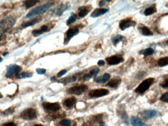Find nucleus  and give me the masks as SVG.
<instances>
[{
  "label": "nucleus",
  "mask_w": 168,
  "mask_h": 126,
  "mask_svg": "<svg viewBox=\"0 0 168 126\" xmlns=\"http://www.w3.org/2000/svg\"><path fill=\"white\" fill-rule=\"evenodd\" d=\"M8 54V52H5L3 54V56H5L7 55Z\"/></svg>",
  "instance_id": "nucleus-44"
},
{
  "label": "nucleus",
  "mask_w": 168,
  "mask_h": 126,
  "mask_svg": "<svg viewBox=\"0 0 168 126\" xmlns=\"http://www.w3.org/2000/svg\"><path fill=\"white\" fill-rule=\"evenodd\" d=\"M139 30L143 35L146 36L153 35V32L147 26H141L139 27Z\"/></svg>",
  "instance_id": "nucleus-24"
},
{
  "label": "nucleus",
  "mask_w": 168,
  "mask_h": 126,
  "mask_svg": "<svg viewBox=\"0 0 168 126\" xmlns=\"http://www.w3.org/2000/svg\"><path fill=\"white\" fill-rule=\"evenodd\" d=\"M3 97V95H2V94L1 93V92H0V99H1V98H2Z\"/></svg>",
  "instance_id": "nucleus-46"
},
{
  "label": "nucleus",
  "mask_w": 168,
  "mask_h": 126,
  "mask_svg": "<svg viewBox=\"0 0 168 126\" xmlns=\"http://www.w3.org/2000/svg\"><path fill=\"white\" fill-rule=\"evenodd\" d=\"M99 68H93L92 70H90V73L89 74L91 76V77H93V76H95L98 73H99Z\"/></svg>",
  "instance_id": "nucleus-33"
},
{
  "label": "nucleus",
  "mask_w": 168,
  "mask_h": 126,
  "mask_svg": "<svg viewBox=\"0 0 168 126\" xmlns=\"http://www.w3.org/2000/svg\"><path fill=\"white\" fill-rule=\"evenodd\" d=\"M33 126H43L42 125H41V124H37V125H34Z\"/></svg>",
  "instance_id": "nucleus-45"
},
{
  "label": "nucleus",
  "mask_w": 168,
  "mask_h": 126,
  "mask_svg": "<svg viewBox=\"0 0 168 126\" xmlns=\"http://www.w3.org/2000/svg\"><path fill=\"white\" fill-rule=\"evenodd\" d=\"M160 100L163 102L168 103V92L163 94L160 98Z\"/></svg>",
  "instance_id": "nucleus-34"
},
{
  "label": "nucleus",
  "mask_w": 168,
  "mask_h": 126,
  "mask_svg": "<svg viewBox=\"0 0 168 126\" xmlns=\"http://www.w3.org/2000/svg\"><path fill=\"white\" fill-rule=\"evenodd\" d=\"M76 102V99L75 97H72L65 99V100H64L63 104L67 108H71L75 104Z\"/></svg>",
  "instance_id": "nucleus-19"
},
{
  "label": "nucleus",
  "mask_w": 168,
  "mask_h": 126,
  "mask_svg": "<svg viewBox=\"0 0 168 126\" xmlns=\"http://www.w3.org/2000/svg\"><path fill=\"white\" fill-rule=\"evenodd\" d=\"M166 43H167V44H168V40H167V42H166Z\"/></svg>",
  "instance_id": "nucleus-48"
},
{
  "label": "nucleus",
  "mask_w": 168,
  "mask_h": 126,
  "mask_svg": "<svg viewBox=\"0 0 168 126\" xmlns=\"http://www.w3.org/2000/svg\"><path fill=\"white\" fill-rule=\"evenodd\" d=\"M2 126H16V125L14 122H9L4 124Z\"/></svg>",
  "instance_id": "nucleus-39"
},
{
  "label": "nucleus",
  "mask_w": 168,
  "mask_h": 126,
  "mask_svg": "<svg viewBox=\"0 0 168 126\" xmlns=\"http://www.w3.org/2000/svg\"><path fill=\"white\" fill-rule=\"evenodd\" d=\"M43 109L47 113H54L59 111L61 107L58 102L56 103H49L44 102L42 104Z\"/></svg>",
  "instance_id": "nucleus-5"
},
{
  "label": "nucleus",
  "mask_w": 168,
  "mask_h": 126,
  "mask_svg": "<svg viewBox=\"0 0 168 126\" xmlns=\"http://www.w3.org/2000/svg\"><path fill=\"white\" fill-rule=\"evenodd\" d=\"M100 126H108L107 125H106L104 123H100Z\"/></svg>",
  "instance_id": "nucleus-43"
},
{
  "label": "nucleus",
  "mask_w": 168,
  "mask_h": 126,
  "mask_svg": "<svg viewBox=\"0 0 168 126\" xmlns=\"http://www.w3.org/2000/svg\"><path fill=\"white\" fill-rule=\"evenodd\" d=\"M39 1L37 0H26L24 2L23 5L26 9L34 7L36 4L39 3Z\"/></svg>",
  "instance_id": "nucleus-23"
},
{
  "label": "nucleus",
  "mask_w": 168,
  "mask_h": 126,
  "mask_svg": "<svg viewBox=\"0 0 168 126\" xmlns=\"http://www.w3.org/2000/svg\"><path fill=\"white\" fill-rule=\"evenodd\" d=\"M91 5H86L79 7L78 9V16L81 18L85 17L91 10Z\"/></svg>",
  "instance_id": "nucleus-14"
},
{
  "label": "nucleus",
  "mask_w": 168,
  "mask_h": 126,
  "mask_svg": "<svg viewBox=\"0 0 168 126\" xmlns=\"http://www.w3.org/2000/svg\"><path fill=\"white\" fill-rule=\"evenodd\" d=\"M140 53L141 54L145 56H150L151 55L155 53V51L153 49V48H147L145 49L142 50L140 51Z\"/></svg>",
  "instance_id": "nucleus-27"
},
{
  "label": "nucleus",
  "mask_w": 168,
  "mask_h": 126,
  "mask_svg": "<svg viewBox=\"0 0 168 126\" xmlns=\"http://www.w3.org/2000/svg\"><path fill=\"white\" fill-rule=\"evenodd\" d=\"M33 75V73H31V72H23L20 74H17V76H16V78L18 79L30 78V77H31Z\"/></svg>",
  "instance_id": "nucleus-26"
},
{
  "label": "nucleus",
  "mask_w": 168,
  "mask_h": 126,
  "mask_svg": "<svg viewBox=\"0 0 168 126\" xmlns=\"http://www.w3.org/2000/svg\"><path fill=\"white\" fill-rule=\"evenodd\" d=\"M107 64L110 66L118 65L124 61V58L121 56L115 55L113 56H110L106 58Z\"/></svg>",
  "instance_id": "nucleus-11"
},
{
  "label": "nucleus",
  "mask_w": 168,
  "mask_h": 126,
  "mask_svg": "<svg viewBox=\"0 0 168 126\" xmlns=\"http://www.w3.org/2000/svg\"><path fill=\"white\" fill-rule=\"evenodd\" d=\"M121 82V79L120 77H116L113 78L107 83L106 86L111 88H117L120 85Z\"/></svg>",
  "instance_id": "nucleus-16"
},
{
  "label": "nucleus",
  "mask_w": 168,
  "mask_h": 126,
  "mask_svg": "<svg viewBox=\"0 0 168 126\" xmlns=\"http://www.w3.org/2000/svg\"><path fill=\"white\" fill-rule=\"evenodd\" d=\"M15 23L16 20L12 16L7 17L0 21V35L12 29Z\"/></svg>",
  "instance_id": "nucleus-1"
},
{
  "label": "nucleus",
  "mask_w": 168,
  "mask_h": 126,
  "mask_svg": "<svg viewBox=\"0 0 168 126\" xmlns=\"http://www.w3.org/2000/svg\"><path fill=\"white\" fill-rule=\"evenodd\" d=\"M67 73V70H61V71H60V72L58 73L57 77L58 78H60L61 77Z\"/></svg>",
  "instance_id": "nucleus-37"
},
{
  "label": "nucleus",
  "mask_w": 168,
  "mask_h": 126,
  "mask_svg": "<svg viewBox=\"0 0 168 126\" xmlns=\"http://www.w3.org/2000/svg\"><path fill=\"white\" fill-rule=\"evenodd\" d=\"M136 25V22L131 18H127L121 20L119 23V27L122 31H124L127 28L134 27Z\"/></svg>",
  "instance_id": "nucleus-10"
},
{
  "label": "nucleus",
  "mask_w": 168,
  "mask_h": 126,
  "mask_svg": "<svg viewBox=\"0 0 168 126\" xmlns=\"http://www.w3.org/2000/svg\"><path fill=\"white\" fill-rule=\"evenodd\" d=\"M22 70V68L16 64H13L8 66L7 68V73H5V77L10 78L14 75L17 74Z\"/></svg>",
  "instance_id": "nucleus-8"
},
{
  "label": "nucleus",
  "mask_w": 168,
  "mask_h": 126,
  "mask_svg": "<svg viewBox=\"0 0 168 126\" xmlns=\"http://www.w3.org/2000/svg\"><path fill=\"white\" fill-rule=\"evenodd\" d=\"M131 123L132 126H149L145 123L143 122L138 117L132 116L131 118Z\"/></svg>",
  "instance_id": "nucleus-18"
},
{
  "label": "nucleus",
  "mask_w": 168,
  "mask_h": 126,
  "mask_svg": "<svg viewBox=\"0 0 168 126\" xmlns=\"http://www.w3.org/2000/svg\"><path fill=\"white\" fill-rule=\"evenodd\" d=\"M77 78V76H70L66 78H63V79H61V80H60V81H61V82L64 83H71V82H74L76 80Z\"/></svg>",
  "instance_id": "nucleus-28"
},
{
  "label": "nucleus",
  "mask_w": 168,
  "mask_h": 126,
  "mask_svg": "<svg viewBox=\"0 0 168 126\" xmlns=\"http://www.w3.org/2000/svg\"><path fill=\"white\" fill-rule=\"evenodd\" d=\"M2 61H3V59H2V58L0 57V63H1Z\"/></svg>",
  "instance_id": "nucleus-47"
},
{
  "label": "nucleus",
  "mask_w": 168,
  "mask_h": 126,
  "mask_svg": "<svg viewBox=\"0 0 168 126\" xmlns=\"http://www.w3.org/2000/svg\"><path fill=\"white\" fill-rule=\"evenodd\" d=\"M91 77H92L90 74H86L84 76L83 79L84 81H88L90 80L91 79Z\"/></svg>",
  "instance_id": "nucleus-38"
},
{
  "label": "nucleus",
  "mask_w": 168,
  "mask_h": 126,
  "mask_svg": "<svg viewBox=\"0 0 168 126\" xmlns=\"http://www.w3.org/2000/svg\"><path fill=\"white\" fill-rule=\"evenodd\" d=\"M157 63L158 65L160 67L166 66L168 65V57H164L159 59Z\"/></svg>",
  "instance_id": "nucleus-29"
},
{
  "label": "nucleus",
  "mask_w": 168,
  "mask_h": 126,
  "mask_svg": "<svg viewBox=\"0 0 168 126\" xmlns=\"http://www.w3.org/2000/svg\"><path fill=\"white\" fill-rule=\"evenodd\" d=\"M41 20V17L34 18L33 19L30 20L29 21L23 22L21 24V27L25 28L30 26H33L38 23V22H39Z\"/></svg>",
  "instance_id": "nucleus-17"
},
{
  "label": "nucleus",
  "mask_w": 168,
  "mask_h": 126,
  "mask_svg": "<svg viewBox=\"0 0 168 126\" xmlns=\"http://www.w3.org/2000/svg\"><path fill=\"white\" fill-rule=\"evenodd\" d=\"M167 6H168V3H167Z\"/></svg>",
  "instance_id": "nucleus-49"
},
{
  "label": "nucleus",
  "mask_w": 168,
  "mask_h": 126,
  "mask_svg": "<svg viewBox=\"0 0 168 126\" xmlns=\"http://www.w3.org/2000/svg\"><path fill=\"white\" fill-rule=\"evenodd\" d=\"M160 86L163 88H168V78L166 79L163 82L160 84Z\"/></svg>",
  "instance_id": "nucleus-35"
},
{
  "label": "nucleus",
  "mask_w": 168,
  "mask_h": 126,
  "mask_svg": "<svg viewBox=\"0 0 168 126\" xmlns=\"http://www.w3.org/2000/svg\"><path fill=\"white\" fill-rule=\"evenodd\" d=\"M107 1H101L99 2V5L100 6V7H102L103 5H105L106 2H107Z\"/></svg>",
  "instance_id": "nucleus-41"
},
{
  "label": "nucleus",
  "mask_w": 168,
  "mask_h": 126,
  "mask_svg": "<svg viewBox=\"0 0 168 126\" xmlns=\"http://www.w3.org/2000/svg\"><path fill=\"white\" fill-rule=\"evenodd\" d=\"M156 111L154 110H146L141 113V115L145 119H150L155 117Z\"/></svg>",
  "instance_id": "nucleus-15"
},
{
  "label": "nucleus",
  "mask_w": 168,
  "mask_h": 126,
  "mask_svg": "<svg viewBox=\"0 0 168 126\" xmlns=\"http://www.w3.org/2000/svg\"><path fill=\"white\" fill-rule=\"evenodd\" d=\"M124 37L120 35H117L113 36L111 39V41L114 46H116L118 43H120V42H123L124 40Z\"/></svg>",
  "instance_id": "nucleus-25"
},
{
  "label": "nucleus",
  "mask_w": 168,
  "mask_h": 126,
  "mask_svg": "<svg viewBox=\"0 0 168 126\" xmlns=\"http://www.w3.org/2000/svg\"><path fill=\"white\" fill-rule=\"evenodd\" d=\"M109 91L106 89H97L91 90L89 93V96L92 98H97L105 96L108 95Z\"/></svg>",
  "instance_id": "nucleus-9"
},
{
  "label": "nucleus",
  "mask_w": 168,
  "mask_h": 126,
  "mask_svg": "<svg viewBox=\"0 0 168 126\" xmlns=\"http://www.w3.org/2000/svg\"><path fill=\"white\" fill-rule=\"evenodd\" d=\"M110 77H111V76L109 73H105L103 74V76H100L95 78L94 79V81L97 83H104L109 80Z\"/></svg>",
  "instance_id": "nucleus-20"
},
{
  "label": "nucleus",
  "mask_w": 168,
  "mask_h": 126,
  "mask_svg": "<svg viewBox=\"0 0 168 126\" xmlns=\"http://www.w3.org/2000/svg\"><path fill=\"white\" fill-rule=\"evenodd\" d=\"M70 5L68 4H61L57 7L55 8L54 9H53L52 15L58 17V16H60L63 15L64 12L65 11H67V9H69Z\"/></svg>",
  "instance_id": "nucleus-12"
},
{
  "label": "nucleus",
  "mask_w": 168,
  "mask_h": 126,
  "mask_svg": "<svg viewBox=\"0 0 168 126\" xmlns=\"http://www.w3.org/2000/svg\"><path fill=\"white\" fill-rule=\"evenodd\" d=\"M154 82L153 78H149L145 79L137 87L135 92L139 94H143L147 91L151 85Z\"/></svg>",
  "instance_id": "nucleus-3"
},
{
  "label": "nucleus",
  "mask_w": 168,
  "mask_h": 126,
  "mask_svg": "<svg viewBox=\"0 0 168 126\" xmlns=\"http://www.w3.org/2000/svg\"><path fill=\"white\" fill-rule=\"evenodd\" d=\"M61 125L64 126H71V122L69 120L64 119L61 120L60 123Z\"/></svg>",
  "instance_id": "nucleus-32"
},
{
  "label": "nucleus",
  "mask_w": 168,
  "mask_h": 126,
  "mask_svg": "<svg viewBox=\"0 0 168 126\" xmlns=\"http://www.w3.org/2000/svg\"><path fill=\"white\" fill-rule=\"evenodd\" d=\"M109 11V9H104V8H98L94 9L91 15V17L93 18H97L107 13Z\"/></svg>",
  "instance_id": "nucleus-13"
},
{
  "label": "nucleus",
  "mask_w": 168,
  "mask_h": 126,
  "mask_svg": "<svg viewBox=\"0 0 168 126\" xmlns=\"http://www.w3.org/2000/svg\"><path fill=\"white\" fill-rule=\"evenodd\" d=\"M88 89V87L86 85L73 86L68 89L67 92L70 94L76 95H81L85 92Z\"/></svg>",
  "instance_id": "nucleus-7"
},
{
  "label": "nucleus",
  "mask_w": 168,
  "mask_h": 126,
  "mask_svg": "<svg viewBox=\"0 0 168 126\" xmlns=\"http://www.w3.org/2000/svg\"><path fill=\"white\" fill-rule=\"evenodd\" d=\"M157 9L156 5L154 4L150 7L147 8L144 11V15L146 16L150 15L156 12Z\"/></svg>",
  "instance_id": "nucleus-22"
},
{
  "label": "nucleus",
  "mask_w": 168,
  "mask_h": 126,
  "mask_svg": "<svg viewBox=\"0 0 168 126\" xmlns=\"http://www.w3.org/2000/svg\"><path fill=\"white\" fill-rule=\"evenodd\" d=\"M48 30V26L44 25L42 26L39 29H35V30H33L32 31V34L34 36H37L39 35H41V34L47 32Z\"/></svg>",
  "instance_id": "nucleus-21"
},
{
  "label": "nucleus",
  "mask_w": 168,
  "mask_h": 126,
  "mask_svg": "<svg viewBox=\"0 0 168 126\" xmlns=\"http://www.w3.org/2000/svg\"><path fill=\"white\" fill-rule=\"evenodd\" d=\"M105 62L102 60H99V61L98 62L97 64L99 65V66H104L105 65Z\"/></svg>",
  "instance_id": "nucleus-40"
},
{
  "label": "nucleus",
  "mask_w": 168,
  "mask_h": 126,
  "mask_svg": "<svg viewBox=\"0 0 168 126\" xmlns=\"http://www.w3.org/2000/svg\"><path fill=\"white\" fill-rule=\"evenodd\" d=\"M77 17L76 15L74 13H71V15L69 18L68 19L67 21V25L68 26L71 25L72 24L74 23L76 20H77Z\"/></svg>",
  "instance_id": "nucleus-30"
},
{
  "label": "nucleus",
  "mask_w": 168,
  "mask_h": 126,
  "mask_svg": "<svg viewBox=\"0 0 168 126\" xmlns=\"http://www.w3.org/2000/svg\"><path fill=\"white\" fill-rule=\"evenodd\" d=\"M14 112H15V107H9V108L4 111L3 112V114L5 115H8L12 114Z\"/></svg>",
  "instance_id": "nucleus-31"
},
{
  "label": "nucleus",
  "mask_w": 168,
  "mask_h": 126,
  "mask_svg": "<svg viewBox=\"0 0 168 126\" xmlns=\"http://www.w3.org/2000/svg\"><path fill=\"white\" fill-rule=\"evenodd\" d=\"M36 72L38 74L42 75V74H44L45 73L46 70L44 69H37L36 70Z\"/></svg>",
  "instance_id": "nucleus-36"
},
{
  "label": "nucleus",
  "mask_w": 168,
  "mask_h": 126,
  "mask_svg": "<svg viewBox=\"0 0 168 126\" xmlns=\"http://www.w3.org/2000/svg\"><path fill=\"white\" fill-rule=\"evenodd\" d=\"M83 27L82 25H77L73 27L70 28L65 32V38L64 39V44H67L72 38L77 35L79 32L80 28Z\"/></svg>",
  "instance_id": "nucleus-4"
},
{
  "label": "nucleus",
  "mask_w": 168,
  "mask_h": 126,
  "mask_svg": "<svg viewBox=\"0 0 168 126\" xmlns=\"http://www.w3.org/2000/svg\"><path fill=\"white\" fill-rule=\"evenodd\" d=\"M38 116V112L35 109L29 108L25 109L21 113L20 117L23 119L31 120L36 118Z\"/></svg>",
  "instance_id": "nucleus-6"
},
{
  "label": "nucleus",
  "mask_w": 168,
  "mask_h": 126,
  "mask_svg": "<svg viewBox=\"0 0 168 126\" xmlns=\"http://www.w3.org/2000/svg\"><path fill=\"white\" fill-rule=\"evenodd\" d=\"M53 5V3H48L43 4L33 9L26 15L27 18H31L38 15H41L45 12L49 8Z\"/></svg>",
  "instance_id": "nucleus-2"
},
{
  "label": "nucleus",
  "mask_w": 168,
  "mask_h": 126,
  "mask_svg": "<svg viewBox=\"0 0 168 126\" xmlns=\"http://www.w3.org/2000/svg\"><path fill=\"white\" fill-rule=\"evenodd\" d=\"M5 35H2L0 36V42H1L2 40H3V39H5Z\"/></svg>",
  "instance_id": "nucleus-42"
}]
</instances>
